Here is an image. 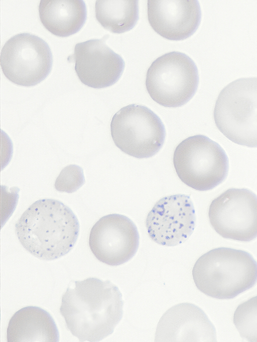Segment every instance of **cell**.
<instances>
[{
    "label": "cell",
    "mask_w": 257,
    "mask_h": 342,
    "mask_svg": "<svg viewBox=\"0 0 257 342\" xmlns=\"http://www.w3.org/2000/svg\"><path fill=\"white\" fill-rule=\"evenodd\" d=\"M155 341H216L215 327L198 306L190 303L173 306L160 318Z\"/></svg>",
    "instance_id": "cell-14"
},
{
    "label": "cell",
    "mask_w": 257,
    "mask_h": 342,
    "mask_svg": "<svg viewBox=\"0 0 257 342\" xmlns=\"http://www.w3.org/2000/svg\"><path fill=\"white\" fill-rule=\"evenodd\" d=\"M148 21L159 35L172 41L192 36L201 21V11L197 0H149Z\"/></svg>",
    "instance_id": "cell-13"
},
{
    "label": "cell",
    "mask_w": 257,
    "mask_h": 342,
    "mask_svg": "<svg viewBox=\"0 0 257 342\" xmlns=\"http://www.w3.org/2000/svg\"><path fill=\"white\" fill-rule=\"evenodd\" d=\"M213 116L217 128L229 140L257 148V77L239 78L224 87Z\"/></svg>",
    "instance_id": "cell-4"
},
{
    "label": "cell",
    "mask_w": 257,
    "mask_h": 342,
    "mask_svg": "<svg viewBox=\"0 0 257 342\" xmlns=\"http://www.w3.org/2000/svg\"><path fill=\"white\" fill-rule=\"evenodd\" d=\"M173 164L180 179L199 191L215 188L226 178L228 157L216 142L202 135L189 137L176 147Z\"/></svg>",
    "instance_id": "cell-5"
},
{
    "label": "cell",
    "mask_w": 257,
    "mask_h": 342,
    "mask_svg": "<svg viewBox=\"0 0 257 342\" xmlns=\"http://www.w3.org/2000/svg\"><path fill=\"white\" fill-rule=\"evenodd\" d=\"M233 323L242 338L257 342V296L237 306L233 315Z\"/></svg>",
    "instance_id": "cell-18"
},
{
    "label": "cell",
    "mask_w": 257,
    "mask_h": 342,
    "mask_svg": "<svg viewBox=\"0 0 257 342\" xmlns=\"http://www.w3.org/2000/svg\"><path fill=\"white\" fill-rule=\"evenodd\" d=\"M139 234L134 222L117 213L101 217L91 228L89 246L99 261L118 266L131 260L139 245Z\"/></svg>",
    "instance_id": "cell-10"
},
{
    "label": "cell",
    "mask_w": 257,
    "mask_h": 342,
    "mask_svg": "<svg viewBox=\"0 0 257 342\" xmlns=\"http://www.w3.org/2000/svg\"><path fill=\"white\" fill-rule=\"evenodd\" d=\"M40 21L52 34L60 37L72 35L82 28L87 19L83 0H41L39 5Z\"/></svg>",
    "instance_id": "cell-16"
},
{
    "label": "cell",
    "mask_w": 257,
    "mask_h": 342,
    "mask_svg": "<svg viewBox=\"0 0 257 342\" xmlns=\"http://www.w3.org/2000/svg\"><path fill=\"white\" fill-rule=\"evenodd\" d=\"M110 131L117 148L139 159L156 154L166 137L165 128L159 117L148 107L137 104L125 106L113 115Z\"/></svg>",
    "instance_id": "cell-7"
},
{
    "label": "cell",
    "mask_w": 257,
    "mask_h": 342,
    "mask_svg": "<svg viewBox=\"0 0 257 342\" xmlns=\"http://www.w3.org/2000/svg\"><path fill=\"white\" fill-rule=\"evenodd\" d=\"M199 81L198 70L194 61L183 53L172 51L152 62L147 72L146 87L157 103L177 107L193 97Z\"/></svg>",
    "instance_id": "cell-6"
},
{
    "label": "cell",
    "mask_w": 257,
    "mask_h": 342,
    "mask_svg": "<svg viewBox=\"0 0 257 342\" xmlns=\"http://www.w3.org/2000/svg\"><path fill=\"white\" fill-rule=\"evenodd\" d=\"M194 283L205 295L229 299L257 282V262L249 253L230 248L212 249L199 257L192 270Z\"/></svg>",
    "instance_id": "cell-3"
},
{
    "label": "cell",
    "mask_w": 257,
    "mask_h": 342,
    "mask_svg": "<svg viewBox=\"0 0 257 342\" xmlns=\"http://www.w3.org/2000/svg\"><path fill=\"white\" fill-rule=\"evenodd\" d=\"M95 17L105 29L120 34L134 28L139 18L137 0H97Z\"/></svg>",
    "instance_id": "cell-17"
},
{
    "label": "cell",
    "mask_w": 257,
    "mask_h": 342,
    "mask_svg": "<svg viewBox=\"0 0 257 342\" xmlns=\"http://www.w3.org/2000/svg\"><path fill=\"white\" fill-rule=\"evenodd\" d=\"M109 36L77 43L72 57L75 71L80 81L93 88H102L115 84L123 72L122 58L105 43Z\"/></svg>",
    "instance_id": "cell-12"
},
{
    "label": "cell",
    "mask_w": 257,
    "mask_h": 342,
    "mask_svg": "<svg viewBox=\"0 0 257 342\" xmlns=\"http://www.w3.org/2000/svg\"><path fill=\"white\" fill-rule=\"evenodd\" d=\"M7 339L8 342H58L59 333L48 312L29 306L19 310L11 318Z\"/></svg>",
    "instance_id": "cell-15"
},
{
    "label": "cell",
    "mask_w": 257,
    "mask_h": 342,
    "mask_svg": "<svg viewBox=\"0 0 257 342\" xmlns=\"http://www.w3.org/2000/svg\"><path fill=\"white\" fill-rule=\"evenodd\" d=\"M85 182L83 169L75 164L64 167L56 179L54 186L60 192L73 193Z\"/></svg>",
    "instance_id": "cell-19"
},
{
    "label": "cell",
    "mask_w": 257,
    "mask_h": 342,
    "mask_svg": "<svg viewBox=\"0 0 257 342\" xmlns=\"http://www.w3.org/2000/svg\"><path fill=\"white\" fill-rule=\"evenodd\" d=\"M53 57L48 44L30 33H21L8 40L1 53V68L6 77L20 86L36 85L50 73Z\"/></svg>",
    "instance_id": "cell-8"
},
{
    "label": "cell",
    "mask_w": 257,
    "mask_h": 342,
    "mask_svg": "<svg viewBox=\"0 0 257 342\" xmlns=\"http://www.w3.org/2000/svg\"><path fill=\"white\" fill-rule=\"evenodd\" d=\"M210 223L225 239L249 242L257 237V195L246 188H230L209 207Z\"/></svg>",
    "instance_id": "cell-9"
},
{
    "label": "cell",
    "mask_w": 257,
    "mask_h": 342,
    "mask_svg": "<svg viewBox=\"0 0 257 342\" xmlns=\"http://www.w3.org/2000/svg\"><path fill=\"white\" fill-rule=\"evenodd\" d=\"M195 223V211L191 198L180 194L158 200L146 220L150 238L165 246L184 243L193 233Z\"/></svg>",
    "instance_id": "cell-11"
},
{
    "label": "cell",
    "mask_w": 257,
    "mask_h": 342,
    "mask_svg": "<svg viewBox=\"0 0 257 342\" xmlns=\"http://www.w3.org/2000/svg\"><path fill=\"white\" fill-rule=\"evenodd\" d=\"M118 288L95 277L71 280L62 295L60 312L79 341H99L112 334L123 315Z\"/></svg>",
    "instance_id": "cell-1"
},
{
    "label": "cell",
    "mask_w": 257,
    "mask_h": 342,
    "mask_svg": "<svg viewBox=\"0 0 257 342\" xmlns=\"http://www.w3.org/2000/svg\"><path fill=\"white\" fill-rule=\"evenodd\" d=\"M79 229L72 210L53 199L35 201L15 224V232L23 247L36 257L47 261L69 253L77 240Z\"/></svg>",
    "instance_id": "cell-2"
}]
</instances>
